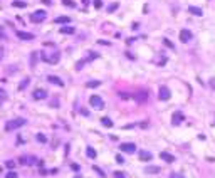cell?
<instances>
[{
  "instance_id": "cell-1",
  "label": "cell",
  "mask_w": 215,
  "mask_h": 178,
  "mask_svg": "<svg viewBox=\"0 0 215 178\" xmlns=\"http://www.w3.org/2000/svg\"><path fill=\"white\" fill-rule=\"evenodd\" d=\"M24 124H25V119H24V118L10 119V121H7V123H5V131L10 133V131H13V129H19V128H22Z\"/></svg>"
},
{
  "instance_id": "cell-2",
  "label": "cell",
  "mask_w": 215,
  "mask_h": 178,
  "mask_svg": "<svg viewBox=\"0 0 215 178\" xmlns=\"http://www.w3.org/2000/svg\"><path fill=\"white\" fill-rule=\"evenodd\" d=\"M46 17H47L46 10H35L34 13H30V22H34V24H39V22L46 20Z\"/></svg>"
},
{
  "instance_id": "cell-3",
  "label": "cell",
  "mask_w": 215,
  "mask_h": 178,
  "mask_svg": "<svg viewBox=\"0 0 215 178\" xmlns=\"http://www.w3.org/2000/svg\"><path fill=\"white\" fill-rule=\"evenodd\" d=\"M89 104H91L93 108H96V109H103V108H104V101H103L99 96H96V94L89 98Z\"/></svg>"
},
{
  "instance_id": "cell-4",
  "label": "cell",
  "mask_w": 215,
  "mask_h": 178,
  "mask_svg": "<svg viewBox=\"0 0 215 178\" xmlns=\"http://www.w3.org/2000/svg\"><path fill=\"white\" fill-rule=\"evenodd\" d=\"M158 98H160L161 101H168V99L172 98V93H170V89L166 88V86H160V91H158Z\"/></svg>"
},
{
  "instance_id": "cell-5",
  "label": "cell",
  "mask_w": 215,
  "mask_h": 178,
  "mask_svg": "<svg viewBox=\"0 0 215 178\" xmlns=\"http://www.w3.org/2000/svg\"><path fill=\"white\" fill-rule=\"evenodd\" d=\"M119 150L124 151V153H135L136 151V144L135 143H121Z\"/></svg>"
},
{
  "instance_id": "cell-6",
  "label": "cell",
  "mask_w": 215,
  "mask_h": 178,
  "mask_svg": "<svg viewBox=\"0 0 215 178\" xmlns=\"http://www.w3.org/2000/svg\"><path fill=\"white\" fill-rule=\"evenodd\" d=\"M17 37L20 39V40H34L35 35L30 34V32H22V30H17Z\"/></svg>"
},
{
  "instance_id": "cell-7",
  "label": "cell",
  "mask_w": 215,
  "mask_h": 178,
  "mask_svg": "<svg viewBox=\"0 0 215 178\" xmlns=\"http://www.w3.org/2000/svg\"><path fill=\"white\" fill-rule=\"evenodd\" d=\"M180 40L181 42H188V40H192V32H190L188 29H181L180 30Z\"/></svg>"
},
{
  "instance_id": "cell-8",
  "label": "cell",
  "mask_w": 215,
  "mask_h": 178,
  "mask_svg": "<svg viewBox=\"0 0 215 178\" xmlns=\"http://www.w3.org/2000/svg\"><path fill=\"white\" fill-rule=\"evenodd\" d=\"M32 98L37 99V101H39V99H46L47 98V91H46V89H35L34 94H32Z\"/></svg>"
},
{
  "instance_id": "cell-9",
  "label": "cell",
  "mask_w": 215,
  "mask_h": 178,
  "mask_svg": "<svg viewBox=\"0 0 215 178\" xmlns=\"http://www.w3.org/2000/svg\"><path fill=\"white\" fill-rule=\"evenodd\" d=\"M183 119H185V116L181 114L180 111H177V113H173V116H172V123L173 124H180Z\"/></svg>"
},
{
  "instance_id": "cell-10",
  "label": "cell",
  "mask_w": 215,
  "mask_h": 178,
  "mask_svg": "<svg viewBox=\"0 0 215 178\" xmlns=\"http://www.w3.org/2000/svg\"><path fill=\"white\" fill-rule=\"evenodd\" d=\"M138 156H139V160L141 161H150L153 158V155L150 151H145V150H141V151L138 153Z\"/></svg>"
},
{
  "instance_id": "cell-11",
  "label": "cell",
  "mask_w": 215,
  "mask_h": 178,
  "mask_svg": "<svg viewBox=\"0 0 215 178\" xmlns=\"http://www.w3.org/2000/svg\"><path fill=\"white\" fill-rule=\"evenodd\" d=\"M160 158L163 161H166V163H173V161H175V156H173V155H170V153H166V151H161L160 153Z\"/></svg>"
},
{
  "instance_id": "cell-12",
  "label": "cell",
  "mask_w": 215,
  "mask_h": 178,
  "mask_svg": "<svg viewBox=\"0 0 215 178\" xmlns=\"http://www.w3.org/2000/svg\"><path fill=\"white\" fill-rule=\"evenodd\" d=\"M188 12H190V13H193V15H197V17L203 15V10L200 9V7H195V5H190V7H188Z\"/></svg>"
},
{
  "instance_id": "cell-13",
  "label": "cell",
  "mask_w": 215,
  "mask_h": 178,
  "mask_svg": "<svg viewBox=\"0 0 215 178\" xmlns=\"http://www.w3.org/2000/svg\"><path fill=\"white\" fill-rule=\"evenodd\" d=\"M47 81H49L51 84H57V86H61V88L64 86V82L61 81V77H57V76H47Z\"/></svg>"
},
{
  "instance_id": "cell-14",
  "label": "cell",
  "mask_w": 215,
  "mask_h": 178,
  "mask_svg": "<svg viewBox=\"0 0 215 178\" xmlns=\"http://www.w3.org/2000/svg\"><path fill=\"white\" fill-rule=\"evenodd\" d=\"M37 59H39V52H32V54H30V61H29L30 67H35V64H37Z\"/></svg>"
},
{
  "instance_id": "cell-15",
  "label": "cell",
  "mask_w": 215,
  "mask_h": 178,
  "mask_svg": "<svg viewBox=\"0 0 215 178\" xmlns=\"http://www.w3.org/2000/svg\"><path fill=\"white\" fill-rule=\"evenodd\" d=\"M145 171H146L148 175H150V173H160L161 168H160V166H146V168H145Z\"/></svg>"
},
{
  "instance_id": "cell-16",
  "label": "cell",
  "mask_w": 215,
  "mask_h": 178,
  "mask_svg": "<svg viewBox=\"0 0 215 178\" xmlns=\"http://www.w3.org/2000/svg\"><path fill=\"white\" fill-rule=\"evenodd\" d=\"M61 34H74V32H76V29H74V27H61Z\"/></svg>"
},
{
  "instance_id": "cell-17",
  "label": "cell",
  "mask_w": 215,
  "mask_h": 178,
  "mask_svg": "<svg viewBox=\"0 0 215 178\" xmlns=\"http://www.w3.org/2000/svg\"><path fill=\"white\" fill-rule=\"evenodd\" d=\"M54 22H55V24H69V22H71V19L66 17V15H62V17H57Z\"/></svg>"
},
{
  "instance_id": "cell-18",
  "label": "cell",
  "mask_w": 215,
  "mask_h": 178,
  "mask_svg": "<svg viewBox=\"0 0 215 178\" xmlns=\"http://www.w3.org/2000/svg\"><path fill=\"white\" fill-rule=\"evenodd\" d=\"M101 124H103V126H106V128H111V126H113V121H111L109 118H103L101 119Z\"/></svg>"
},
{
  "instance_id": "cell-19",
  "label": "cell",
  "mask_w": 215,
  "mask_h": 178,
  "mask_svg": "<svg viewBox=\"0 0 215 178\" xmlns=\"http://www.w3.org/2000/svg\"><path fill=\"white\" fill-rule=\"evenodd\" d=\"M29 82H30V79H29V77H25V79H24V81L20 82V84H19V91H22V89H25Z\"/></svg>"
},
{
  "instance_id": "cell-20",
  "label": "cell",
  "mask_w": 215,
  "mask_h": 178,
  "mask_svg": "<svg viewBox=\"0 0 215 178\" xmlns=\"http://www.w3.org/2000/svg\"><path fill=\"white\" fill-rule=\"evenodd\" d=\"M86 153H88V156H89V158H96V150H94V148H91V146H88Z\"/></svg>"
},
{
  "instance_id": "cell-21",
  "label": "cell",
  "mask_w": 215,
  "mask_h": 178,
  "mask_svg": "<svg viewBox=\"0 0 215 178\" xmlns=\"http://www.w3.org/2000/svg\"><path fill=\"white\" fill-rule=\"evenodd\" d=\"M146 98H148V94H146V93H145V91H143V93H139L138 96H136V101L143 102V101H145V99H146Z\"/></svg>"
},
{
  "instance_id": "cell-22",
  "label": "cell",
  "mask_w": 215,
  "mask_h": 178,
  "mask_svg": "<svg viewBox=\"0 0 215 178\" xmlns=\"http://www.w3.org/2000/svg\"><path fill=\"white\" fill-rule=\"evenodd\" d=\"M25 2H17V0H13L12 2V7H19V9H24V7H25Z\"/></svg>"
},
{
  "instance_id": "cell-23",
  "label": "cell",
  "mask_w": 215,
  "mask_h": 178,
  "mask_svg": "<svg viewBox=\"0 0 215 178\" xmlns=\"http://www.w3.org/2000/svg\"><path fill=\"white\" fill-rule=\"evenodd\" d=\"M35 140H37L39 143H46V141H47V138H46V135H42V133H39V135L35 136Z\"/></svg>"
},
{
  "instance_id": "cell-24",
  "label": "cell",
  "mask_w": 215,
  "mask_h": 178,
  "mask_svg": "<svg viewBox=\"0 0 215 178\" xmlns=\"http://www.w3.org/2000/svg\"><path fill=\"white\" fill-rule=\"evenodd\" d=\"M88 88H97V86H101V81H91V82H88Z\"/></svg>"
},
{
  "instance_id": "cell-25",
  "label": "cell",
  "mask_w": 215,
  "mask_h": 178,
  "mask_svg": "<svg viewBox=\"0 0 215 178\" xmlns=\"http://www.w3.org/2000/svg\"><path fill=\"white\" fill-rule=\"evenodd\" d=\"M118 7H119V4H118V2H114V4H111L109 5V7H108V12H114V10H116V9H118Z\"/></svg>"
},
{
  "instance_id": "cell-26",
  "label": "cell",
  "mask_w": 215,
  "mask_h": 178,
  "mask_svg": "<svg viewBox=\"0 0 215 178\" xmlns=\"http://www.w3.org/2000/svg\"><path fill=\"white\" fill-rule=\"evenodd\" d=\"M93 170H94V171H96V173H97V175H99V177H101V178H104V177H106V175H104V171H103V170H101V168H97V166H96V165H94V166H93Z\"/></svg>"
},
{
  "instance_id": "cell-27",
  "label": "cell",
  "mask_w": 215,
  "mask_h": 178,
  "mask_svg": "<svg viewBox=\"0 0 215 178\" xmlns=\"http://www.w3.org/2000/svg\"><path fill=\"white\" fill-rule=\"evenodd\" d=\"M5 166H7L9 170H13V168H15V161H13V160H9L7 163H5Z\"/></svg>"
},
{
  "instance_id": "cell-28",
  "label": "cell",
  "mask_w": 215,
  "mask_h": 178,
  "mask_svg": "<svg viewBox=\"0 0 215 178\" xmlns=\"http://www.w3.org/2000/svg\"><path fill=\"white\" fill-rule=\"evenodd\" d=\"M62 4L66 5V7H76V4H74L72 0H62Z\"/></svg>"
},
{
  "instance_id": "cell-29",
  "label": "cell",
  "mask_w": 215,
  "mask_h": 178,
  "mask_svg": "<svg viewBox=\"0 0 215 178\" xmlns=\"http://www.w3.org/2000/svg\"><path fill=\"white\" fill-rule=\"evenodd\" d=\"M17 177H19V175H17V173H15V171H12V170H10L9 173L5 175V178H17Z\"/></svg>"
},
{
  "instance_id": "cell-30",
  "label": "cell",
  "mask_w": 215,
  "mask_h": 178,
  "mask_svg": "<svg viewBox=\"0 0 215 178\" xmlns=\"http://www.w3.org/2000/svg\"><path fill=\"white\" fill-rule=\"evenodd\" d=\"M163 44H165V46H168V47H170V49H175V46H173V44H172V42H170L168 39H163Z\"/></svg>"
},
{
  "instance_id": "cell-31",
  "label": "cell",
  "mask_w": 215,
  "mask_h": 178,
  "mask_svg": "<svg viewBox=\"0 0 215 178\" xmlns=\"http://www.w3.org/2000/svg\"><path fill=\"white\" fill-rule=\"evenodd\" d=\"M116 163H119V165H123V163H124V158H123L121 155H116Z\"/></svg>"
},
{
  "instance_id": "cell-32",
  "label": "cell",
  "mask_w": 215,
  "mask_h": 178,
  "mask_svg": "<svg viewBox=\"0 0 215 178\" xmlns=\"http://www.w3.org/2000/svg\"><path fill=\"white\" fill-rule=\"evenodd\" d=\"M84 64H86V61H79V62L76 64V69H77V71H81V69H82V66H84Z\"/></svg>"
},
{
  "instance_id": "cell-33",
  "label": "cell",
  "mask_w": 215,
  "mask_h": 178,
  "mask_svg": "<svg viewBox=\"0 0 215 178\" xmlns=\"http://www.w3.org/2000/svg\"><path fill=\"white\" fill-rule=\"evenodd\" d=\"M114 178H126L123 171H114Z\"/></svg>"
},
{
  "instance_id": "cell-34",
  "label": "cell",
  "mask_w": 215,
  "mask_h": 178,
  "mask_svg": "<svg viewBox=\"0 0 215 178\" xmlns=\"http://www.w3.org/2000/svg\"><path fill=\"white\" fill-rule=\"evenodd\" d=\"M94 7H96V9H101L103 2H101V0H94Z\"/></svg>"
},
{
  "instance_id": "cell-35",
  "label": "cell",
  "mask_w": 215,
  "mask_h": 178,
  "mask_svg": "<svg viewBox=\"0 0 215 178\" xmlns=\"http://www.w3.org/2000/svg\"><path fill=\"white\" fill-rule=\"evenodd\" d=\"M20 163H22V165H27V158L25 156H20Z\"/></svg>"
},
{
  "instance_id": "cell-36",
  "label": "cell",
  "mask_w": 215,
  "mask_h": 178,
  "mask_svg": "<svg viewBox=\"0 0 215 178\" xmlns=\"http://www.w3.org/2000/svg\"><path fill=\"white\" fill-rule=\"evenodd\" d=\"M71 168L74 170V171H77V170H79V165H76V163H72V165H71Z\"/></svg>"
},
{
  "instance_id": "cell-37",
  "label": "cell",
  "mask_w": 215,
  "mask_h": 178,
  "mask_svg": "<svg viewBox=\"0 0 215 178\" xmlns=\"http://www.w3.org/2000/svg\"><path fill=\"white\" fill-rule=\"evenodd\" d=\"M0 99H5V91L4 89H0Z\"/></svg>"
},
{
  "instance_id": "cell-38",
  "label": "cell",
  "mask_w": 215,
  "mask_h": 178,
  "mask_svg": "<svg viewBox=\"0 0 215 178\" xmlns=\"http://www.w3.org/2000/svg\"><path fill=\"white\" fill-rule=\"evenodd\" d=\"M5 35H4V29H2V27H0V40H2V39H4Z\"/></svg>"
},
{
  "instance_id": "cell-39",
  "label": "cell",
  "mask_w": 215,
  "mask_h": 178,
  "mask_svg": "<svg viewBox=\"0 0 215 178\" xmlns=\"http://www.w3.org/2000/svg\"><path fill=\"white\" fill-rule=\"evenodd\" d=\"M81 114H84V116H88V114H89V111H86V109H81Z\"/></svg>"
},
{
  "instance_id": "cell-40",
  "label": "cell",
  "mask_w": 215,
  "mask_h": 178,
  "mask_svg": "<svg viewBox=\"0 0 215 178\" xmlns=\"http://www.w3.org/2000/svg\"><path fill=\"white\" fill-rule=\"evenodd\" d=\"M210 86H212V88L215 89V79H210Z\"/></svg>"
},
{
  "instance_id": "cell-41",
  "label": "cell",
  "mask_w": 215,
  "mask_h": 178,
  "mask_svg": "<svg viewBox=\"0 0 215 178\" xmlns=\"http://www.w3.org/2000/svg\"><path fill=\"white\" fill-rule=\"evenodd\" d=\"M42 2H44L46 5H51V0H42Z\"/></svg>"
},
{
  "instance_id": "cell-42",
  "label": "cell",
  "mask_w": 215,
  "mask_h": 178,
  "mask_svg": "<svg viewBox=\"0 0 215 178\" xmlns=\"http://www.w3.org/2000/svg\"><path fill=\"white\" fill-rule=\"evenodd\" d=\"M170 178H178V175H177V173H173V175H172V177H170Z\"/></svg>"
},
{
  "instance_id": "cell-43",
  "label": "cell",
  "mask_w": 215,
  "mask_h": 178,
  "mask_svg": "<svg viewBox=\"0 0 215 178\" xmlns=\"http://www.w3.org/2000/svg\"><path fill=\"white\" fill-rule=\"evenodd\" d=\"M74 178H81V175H76V177H74Z\"/></svg>"
},
{
  "instance_id": "cell-44",
  "label": "cell",
  "mask_w": 215,
  "mask_h": 178,
  "mask_svg": "<svg viewBox=\"0 0 215 178\" xmlns=\"http://www.w3.org/2000/svg\"><path fill=\"white\" fill-rule=\"evenodd\" d=\"M82 4H88V0H82Z\"/></svg>"
},
{
  "instance_id": "cell-45",
  "label": "cell",
  "mask_w": 215,
  "mask_h": 178,
  "mask_svg": "<svg viewBox=\"0 0 215 178\" xmlns=\"http://www.w3.org/2000/svg\"><path fill=\"white\" fill-rule=\"evenodd\" d=\"M2 171H4V168H2V166H0V173H2Z\"/></svg>"
},
{
  "instance_id": "cell-46",
  "label": "cell",
  "mask_w": 215,
  "mask_h": 178,
  "mask_svg": "<svg viewBox=\"0 0 215 178\" xmlns=\"http://www.w3.org/2000/svg\"><path fill=\"white\" fill-rule=\"evenodd\" d=\"M212 126H215V123H214V124H212Z\"/></svg>"
}]
</instances>
